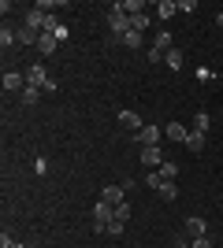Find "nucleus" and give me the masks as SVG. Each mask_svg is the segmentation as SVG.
I'll list each match as a JSON object with an SVG mask.
<instances>
[{
    "mask_svg": "<svg viewBox=\"0 0 223 248\" xmlns=\"http://www.w3.org/2000/svg\"><path fill=\"white\" fill-rule=\"evenodd\" d=\"M156 193H160V200H175V197H179V186H175V182H164Z\"/></svg>",
    "mask_w": 223,
    "mask_h": 248,
    "instance_id": "obj_19",
    "label": "nucleus"
},
{
    "mask_svg": "<svg viewBox=\"0 0 223 248\" xmlns=\"http://www.w3.org/2000/svg\"><path fill=\"white\" fill-rule=\"evenodd\" d=\"M37 37H41L37 30H30V26H19V45H37Z\"/></svg>",
    "mask_w": 223,
    "mask_h": 248,
    "instance_id": "obj_18",
    "label": "nucleus"
},
{
    "mask_svg": "<svg viewBox=\"0 0 223 248\" xmlns=\"http://www.w3.org/2000/svg\"><path fill=\"white\" fill-rule=\"evenodd\" d=\"M108 30L116 33V41L130 33V15H127V11H119L116 4H112V11H108Z\"/></svg>",
    "mask_w": 223,
    "mask_h": 248,
    "instance_id": "obj_1",
    "label": "nucleus"
},
{
    "mask_svg": "<svg viewBox=\"0 0 223 248\" xmlns=\"http://www.w3.org/2000/svg\"><path fill=\"white\" fill-rule=\"evenodd\" d=\"M116 8H119V11H127L130 19H134V15H141V8H145V4H141V0H119Z\"/></svg>",
    "mask_w": 223,
    "mask_h": 248,
    "instance_id": "obj_14",
    "label": "nucleus"
},
{
    "mask_svg": "<svg viewBox=\"0 0 223 248\" xmlns=\"http://www.w3.org/2000/svg\"><path fill=\"white\" fill-rule=\"evenodd\" d=\"M0 248H26V245H19V241H11L8 233H4V237H0Z\"/></svg>",
    "mask_w": 223,
    "mask_h": 248,
    "instance_id": "obj_29",
    "label": "nucleus"
},
{
    "mask_svg": "<svg viewBox=\"0 0 223 248\" xmlns=\"http://www.w3.org/2000/svg\"><path fill=\"white\" fill-rule=\"evenodd\" d=\"M145 26H149V15H145V11H141V15H134V19H130V30H145Z\"/></svg>",
    "mask_w": 223,
    "mask_h": 248,
    "instance_id": "obj_23",
    "label": "nucleus"
},
{
    "mask_svg": "<svg viewBox=\"0 0 223 248\" xmlns=\"http://www.w3.org/2000/svg\"><path fill=\"white\" fill-rule=\"evenodd\" d=\"M190 245H193V248H212V237H193Z\"/></svg>",
    "mask_w": 223,
    "mask_h": 248,
    "instance_id": "obj_30",
    "label": "nucleus"
},
{
    "mask_svg": "<svg viewBox=\"0 0 223 248\" xmlns=\"http://www.w3.org/2000/svg\"><path fill=\"white\" fill-rule=\"evenodd\" d=\"M22 104H37V89H34V85H26V89H22V96H19Z\"/></svg>",
    "mask_w": 223,
    "mask_h": 248,
    "instance_id": "obj_26",
    "label": "nucleus"
},
{
    "mask_svg": "<svg viewBox=\"0 0 223 248\" xmlns=\"http://www.w3.org/2000/svg\"><path fill=\"white\" fill-rule=\"evenodd\" d=\"M153 48H156L160 56H168V52L175 48V37H171L168 30H164V33H156V41H153Z\"/></svg>",
    "mask_w": 223,
    "mask_h": 248,
    "instance_id": "obj_11",
    "label": "nucleus"
},
{
    "mask_svg": "<svg viewBox=\"0 0 223 248\" xmlns=\"http://www.w3.org/2000/svg\"><path fill=\"white\" fill-rule=\"evenodd\" d=\"M179 11H186V15H190V11H197V0H179Z\"/></svg>",
    "mask_w": 223,
    "mask_h": 248,
    "instance_id": "obj_28",
    "label": "nucleus"
},
{
    "mask_svg": "<svg viewBox=\"0 0 223 248\" xmlns=\"http://www.w3.org/2000/svg\"><path fill=\"white\" fill-rule=\"evenodd\" d=\"M186 134H190V130H186L182 123H168V126H164V137H171V141H179V145H186Z\"/></svg>",
    "mask_w": 223,
    "mask_h": 248,
    "instance_id": "obj_9",
    "label": "nucleus"
},
{
    "mask_svg": "<svg viewBox=\"0 0 223 248\" xmlns=\"http://www.w3.org/2000/svg\"><path fill=\"white\" fill-rule=\"evenodd\" d=\"M171 15H179V0H160L156 4V19H171Z\"/></svg>",
    "mask_w": 223,
    "mask_h": 248,
    "instance_id": "obj_12",
    "label": "nucleus"
},
{
    "mask_svg": "<svg viewBox=\"0 0 223 248\" xmlns=\"http://www.w3.org/2000/svg\"><path fill=\"white\" fill-rule=\"evenodd\" d=\"M141 163H145L149 170H160V163H164V152H160V145H145V148H141Z\"/></svg>",
    "mask_w": 223,
    "mask_h": 248,
    "instance_id": "obj_3",
    "label": "nucleus"
},
{
    "mask_svg": "<svg viewBox=\"0 0 223 248\" xmlns=\"http://www.w3.org/2000/svg\"><path fill=\"white\" fill-rule=\"evenodd\" d=\"M160 178H164V182H175V178H179V163H168V159H164V163H160Z\"/></svg>",
    "mask_w": 223,
    "mask_h": 248,
    "instance_id": "obj_17",
    "label": "nucleus"
},
{
    "mask_svg": "<svg viewBox=\"0 0 223 248\" xmlns=\"http://www.w3.org/2000/svg\"><path fill=\"white\" fill-rule=\"evenodd\" d=\"M175 248H193V245H186V241H179V245H175Z\"/></svg>",
    "mask_w": 223,
    "mask_h": 248,
    "instance_id": "obj_32",
    "label": "nucleus"
},
{
    "mask_svg": "<svg viewBox=\"0 0 223 248\" xmlns=\"http://www.w3.org/2000/svg\"><path fill=\"white\" fill-rule=\"evenodd\" d=\"M0 45H4V48H11V45H19V33L4 26V30H0Z\"/></svg>",
    "mask_w": 223,
    "mask_h": 248,
    "instance_id": "obj_20",
    "label": "nucleus"
},
{
    "mask_svg": "<svg viewBox=\"0 0 223 248\" xmlns=\"http://www.w3.org/2000/svg\"><path fill=\"white\" fill-rule=\"evenodd\" d=\"M119 41L127 45V48H141V45H145V41H141V33H138V30H130L127 37H119Z\"/></svg>",
    "mask_w": 223,
    "mask_h": 248,
    "instance_id": "obj_22",
    "label": "nucleus"
},
{
    "mask_svg": "<svg viewBox=\"0 0 223 248\" xmlns=\"http://www.w3.org/2000/svg\"><path fill=\"white\" fill-rule=\"evenodd\" d=\"M186 148H190V152H205V134L190 130V134H186Z\"/></svg>",
    "mask_w": 223,
    "mask_h": 248,
    "instance_id": "obj_13",
    "label": "nucleus"
},
{
    "mask_svg": "<svg viewBox=\"0 0 223 248\" xmlns=\"http://www.w3.org/2000/svg\"><path fill=\"white\" fill-rule=\"evenodd\" d=\"M164 63H168L171 71H179V67H182V52H179V48H171L168 56H164Z\"/></svg>",
    "mask_w": 223,
    "mask_h": 248,
    "instance_id": "obj_21",
    "label": "nucleus"
},
{
    "mask_svg": "<svg viewBox=\"0 0 223 248\" xmlns=\"http://www.w3.org/2000/svg\"><path fill=\"white\" fill-rule=\"evenodd\" d=\"M216 26H220V30H223V11H216Z\"/></svg>",
    "mask_w": 223,
    "mask_h": 248,
    "instance_id": "obj_31",
    "label": "nucleus"
},
{
    "mask_svg": "<svg viewBox=\"0 0 223 248\" xmlns=\"http://www.w3.org/2000/svg\"><path fill=\"white\" fill-rule=\"evenodd\" d=\"M26 85H34V89H45V82H49V74H45V67L41 63H34V67H26Z\"/></svg>",
    "mask_w": 223,
    "mask_h": 248,
    "instance_id": "obj_4",
    "label": "nucleus"
},
{
    "mask_svg": "<svg viewBox=\"0 0 223 248\" xmlns=\"http://www.w3.org/2000/svg\"><path fill=\"white\" fill-rule=\"evenodd\" d=\"M208 126H212L208 111H197V115H193V130H197V134H208Z\"/></svg>",
    "mask_w": 223,
    "mask_h": 248,
    "instance_id": "obj_16",
    "label": "nucleus"
},
{
    "mask_svg": "<svg viewBox=\"0 0 223 248\" xmlns=\"http://www.w3.org/2000/svg\"><path fill=\"white\" fill-rule=\"evenodd\" d=\"M123 226H127V222H116V218H112V222L104 226V233H108V237H119V233H123Z\"/></svg>",
    "mask_w": 223,
    "mask_h": 248,
    "instance_id": "obj_25",
    "label": "nucleus"
},
{
    "mask_svg": "<svg viewBox=\"0 0 223 248\" xmlns=\"http://www.w3.org/2000/svg\"><path fill=\"white\" fill-rule=\"evenodd\" d=\"M22 89H26V74L4 71V93H19V96H22Z\"/></svg>",
    "mask_w": 223,
    "mask_h": 248,
    "instance_id": "obj_2",
    "label": "nucleus"
},
{
    "mask_svg": "<svg viewBox=\"0 0 223 248\" xmlns=\"http://www.w3.org/2000/svg\"><path fill=\"white\" fill-rule=\"evenodd\" d=\"M22 26H30V30H41V26H45V11H37V8L26 11V22H22Z\"/></svg>",
    "mask_w": 223,
    "mask_h": 248,
    "instance_id": "obj_15",
    "label": "nucleus"
},
{
    "mask_svg": "<svg viewBox=\"0 0 223 248\" xmlns=\"http://www.w3.org/2000/svg\"><path fill=\"white\" fill-rule=\"evenodd\" d=\"M134 137H138L141 148H145V145H160V141H164V130H156V126H141Z\"/></svg>",
    "mask_w": 223,
    "mask_h": 248,
    "instance_id": "obj_5",
    "label": "nucleus"
},
{
    "mask_svg": "<svg viewBox=\"0 0 223 248\" xmlns=\"http://www.w3.org/2000/svg\"><path fill=\"white\" fill-rule=\"evenodd\" d=\"M119 123L127 126V130H134V134L145 126V123H141V115H138V111H130V108H123V111H119Z\"/></svg>",
    "mask_w": 223,
    "mask_h": 248,
    "instance_id": "obj_8",
    "label": "nucleus"
},
{
    "mask_svg": "<svg viewBox=\"0 0 223 248\" xmlns=\"http://www.w3.org/2000/svg\"><path fill=\"white\" fill-rule=\"evenodd\" d=\"M130 218V204L123 200V204H116V222H127Z\"/></svg>",
    "mask_w": 223,
    "mask_h": 248,
    "instance_id": "obj_24",
    "label": "nucleus"
},
{
    "mask_svg": "<svg viewBox=\"0 0 223 248\" xmlns=\"http://www.w3.org/2000/svg\"><path fill=\"white\" fill-rule=\"evenodd\" d=\"M186 233H190V237H208V222H205L201 215H190L186 218Z\"/></svg>",
    "mask_w": 223,
    "mask_h": 248,
    "instance_id": "obj_7",
    "label": "nucleus"
},
{
    "mask_svg": "<svg viewBox=\"0 0 223 248\" xmlns=\"http://www.w3.org/2000/svg\"><path fill=\"white\" fill-rule=\"evenodd\" d=\"M145 182H149V189H160V186H164V178H160V170H149V178H145Z\"/></svg>",
    "mask_w": 223,
    "mask_h": 248,
    "instance_id": "obj_27",
    "label": "nucleus"
},
{
    "mask_svg": "<svg viewBox=\"0 0 223 248\" xmlns=\"http://www.w3.org/2000/svg\"><path fill=\"white\" fill-rule=\"evenodd\" d=\"M56 48H60V41H56L52 33H41V37H37V52H41V56H52Z\"/></svg>",
    "mask_w": 223,
    "mask_h": 248,
    "instance_id": "obj_10",
    "label": "nucleus"
},
{
    "mask_svg": "<svg viewBox=\"0 0 223 248\" xmlns=\"http://www.w3.org/2000/svg\"><path fill=\"white\" fill-rule=\"evenodd\" d=\"M101 200H108L112 207L123 204V200H127V186H104V189H101Z\"/></svg>",
    "mask_w": 223,
    "mask_h": 248,
    "instance_id": "obj_6",
    "label": "nucleus"
}]
</instances>
